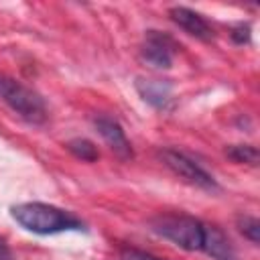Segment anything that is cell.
<instances>
[{"label": "cell", "instance_id": "6da1fadb", "mask_svg": "<svg viewBox=\"0 0 260 260\" xmlns=\"http://www.w3.org/2000/svg\"><path fill=\"white\" fill-rule=\"evenodd\" d=\"M10 215L18 225H22L24 230L39 234V236L83 230V223L75 215H71L69 211L55 207V205H49V203H39V201L12 205Z\"/></svg>", "mask_w": 260, "mask_h": 260}, {"label": "cell", "instance_id": "7a4b0ae2", "mask_svg": "<svg viewBox=\"0 0 260 260\" xmlns=\"http://www.w3.org/2000/svg\"><path fill=\"white\" fill-rule=\"evenodd\" d=\"M152 232L162 236L165 240L173 242L175 246L195 252L203 248V238H205V223L183 213H160L150 219Z\"/></svg>", "mask_w": 260, "mask_h": 260}, {"label": "cell", "instance_id": "3957f363", "mask_svg": "<svg viewBox=\"0 0 260 260\" xmlns=\"http://www.w3.org/2000/svg\"><path fill=\"white\" fill-rule=\"evenodd\" d=\"M0 98L14 114H18L28 124H43L49 116L43 98L14 79L0 77Z\"/></svg>", "mask_w": 260, "mask_h": 260}, {"label": "cell", "instance_id": "277c9868", "mask_svg": "<svg viewBox=\"0 0 260 260\" xmlns=\"http://www.w3.org/2000/svg\"><path fill=\"white\" fill-rule=\"evenodd\" d=\"M160 158L177 177H181L189 185H195V187H199L203 191H211V193L219 191L217 181L205 169H201L193 158H189L187 154L167 148V150H160Z\"/></svg>", "mask_w": 260, "mask_h": 260}, {"label": "cell", "instance_id": "5b68a950", "mask_svg": "<svg viewBox=\"0 0 260 260\" xmlns=\"http://www.w3.org/2000/svg\"><path fill=\"white\" fill-rule=\"evenodd\" d=\"M177 49H179L177 43L169 35L158 30H148L140 47V57L144 63H148L154 69H169L173 65V57Z\"/></svg>", "mask_w": 260, "mask_h": 260}, {"label": "cell", "instance_id": "8992f818", "mask_svg": "<svg viewBox=\"0 0 260 260\" xmlns=\"http://www.w3.org/2000/svg\"><path fill=\"white\" fill-rule=\"evenodd\" d=\"M169 16L177 26H181L191 37H195L199 41H205V43H209L213 39V28L207 24V20L201 14H197V12H193L185 6H175V8L169 10Z\"/></svg>", "mask_w": 260, "mask_h": 260}, {"label": "cell", "instance_id": "52a82bcc", "mask_svg": "<svg viewBox=\"0 0 260 260\" xmlns=\"http://www.w3.org/2000/svg\"><path fill=\"white\" fill-rule=\"evenodd\" d=\"M93 124H95L98 132H100V136L108 142V146H110L120 158H124V160L132 158V146H130V142H128V138H126V134H124V130H122V126H120L116 120L106 118V116H100V118L93 120Z\"/></svg>", "mask_w": 260, "mask_h": 260}, {"label": "cell", "instance_id": "ba28073f", "mask_svg": "<svg viewBox=\"0 0 260 260\" xmlns=\"http://www.w3.org/2000/svg\"><path fill=\"white\" fill-rule=\"evenodd\" d=\"M136 89L140 93V98L144 102H148L150 106L158 108V110H167L171 108L173 102V91H171V83L160 81V79H138L136 81Z\"/></svg>", "mask_w": 260, "mask_h": 260}, {"label": "cell", "instance_id": "9c48e42d", "mask_svg": "<svg viewBox=\"0 0 260 260\" xmlns=\"http://www.w3.org/2000/svg\"><path fill=\"white\" fill-rule=\"evenodd\" d=\"M207 256H211L213 260H236V250L232 246V242L225 238V234L215 228V225H207L205 223V238H203V248H201Z\"/></svg>", "mask_w": 260, "mask_h": 260}, {"label": "cell", "instance_id": "30bf717a", "mask_svg": "<svg viewBox=\"0 0 260 260\" xmlns=\"http://www.w3.org/2000/svg\"><path fill=\"white\" fill-rule=\"evenodd\" d=\"M67 150H69L73 156H77V158H81V160H85V162H93V160H98V156H100L98 146H95L93 142L85 140V138H73V140H69V142H67Z\"/></svg>", "mask_w": 260, "mask_h": 260}, {"label": "cell", "instance_id": "8fae6325", "mask_svg": "<svg viewBox=\"0 0 260 260\" xmlns=\"http://www.w3.org/2000/svg\"><path fill=\"white\" fill-rule=\"evenodd\" d=\"M225 154L236 160V162H246V165H258V150L256 146L252 144H236V146H230L225 150Z\"/></svg>", "mask_w": 260, "mask_h": 260}, {"label": "cell", "instance_id": "7c38bea8", "mask_svg": "<svg viewBox=\"0 0 260 260\" xmlns=\"http://www.w3.org/2000/svg\"><path fill=\"white\" fill-rule=\"evenodd\" d=\"M238 228L240 232L252 242V244H258L260 242V221L252 215H240L238 217Z\"/></svg>", "mask_w": 260, "mask_h": 260}, {"label": "cell", "instance_id": "4fadbf2b", "mask_svg": "<svg viewBox=\"0 0 260 260\" xmlns=\"http://www.w3.org/2000/svg\"><path fill=\"white\" fill-rule=\"evenodd\" d=\"M122 260H165V258H158L154 254H148V252H142V250H134V248H126L122 250Z\"/></svg>", "mask_w": 260, "mask_h": 260}, {"label": "cell", "instance_id": "5bb4252c", "mask_svg": "<svg viewBox=\"0 0 260 260\" xmlns=\"http://www.w3.org/2000/svg\"><path fill=\"white\" fill-rule=\"evenodd\" d=\"M232 39L238 43V45H244L250 41V26L248 24H238L232 32Z\"/></svg>", "mask_w": 260, "mask_h": 260}]
</instances>
